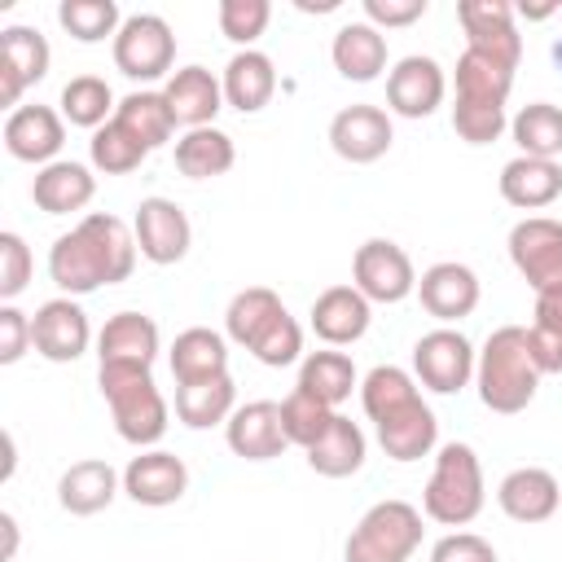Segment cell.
Returning <instances> with one entry per match:
<instances>
[{"label": "cell", "mask_w": 562, "mask_h": 562, "mask_svg": "<svg viewBox=\"0 0 562 562\" xmlns=\"http://www.w3.org/2000/svg\"><path fill=\"white\" fill-rule=\"evenodd\" d=\"M132 268H136V233L105 211L83 215L48 250V277L66 299L92 294L101 285H119L132 277Z\"/></svg>", "instance_id": "obj_1"}, {"label": "cell", "mask_w": 562, "mask_h": 562, "mask_svg": "<svg viewBox=\"0 0 562 562\" xmlns=\"http://www.w3.org/2000/svg\"><path fill=\"white\" fill-rule=\"evenodd\" d=\"M540 369L531 360V342H527V325H501L487 334L479 360H474V386L483 408L492 413H522L536 400L540 386Z\"/></svg>", "instance_id": "obj_2"}, {"label": "cell", "mask_w": 562, "mask_h": 562, "mask_svg": "<svg viewBox=\"0 0 562 562\" xmlns=\"http://www.w3.org/2000/svg\"><path fill=\"white\" fill-rule=\"evenodd\" d=\"M97 386L110 404L114 430L119 439L136 443V448H154L167 435V400L154 386L149 369L136 364H101L97 369Z\"/></svg>", "instance_id": "obj_3"}, {"label": "cell", "mask_w": 562, "mask_h": 562, "mask_svg": "<svg viewBox=\"0 0 562 562\" xmlns=\"http://www.w3.org/2000/svg\"><path fill=\"white\" fill-rule=\"evenodd\" d=\"M487 492H483V465L470 443H443L435 452V470L422 492V514L439 527H465L479 518Z\"/></svg>", "instance_id": "obj_4"}, {"label": "cell", "mask_w": 562, "mask_h": 562, "mask_svg": "<svg viewBox=\"0 0 562 562\" xmlns=\"http://www.w3.org/2000/svg\"><path fill=\"white\" fill-rule=\"evenodd\" d=\"M422 544V509L408 501H378L360 514L342 544V562H408Z\"/></svg>", "instance_id": "obj_5"}, {"label": "cell", "mask_w": 562, "mask_h": 562, "mask_svg": "<svg viewBox=\"0 0 562 562\" xmlns=\"http://www.w3.org/2000/svg\"><path fill=\"white\" fill-rule=\"evenodd\" d=\"M171 61H176V35L158 13L123 18V26L114 35V66L127 79H136V83L162 79L171 70Z\"/></svg>", "instance_id": "obj_6"}, {"label": "cell", "mask_w": 562, "mask_h": 562, "mask_svg": "<svg viewBox=\"0 0 562 562\" xmlns=\"http://www.w3.org/2000/svg\"><path fill=\"white\" fill-rule=\"evenodd\" d=\"M474 360H479V351L452 325H439V329L422 334L417 347H413V373L435 395H457L474 378Z\"/></svg>", "instance_id": "obj_7"}, {"label": "cell", "mask_w": 562, "mask_h": 562, "mask_svg": "<svg viewBox=\"0 0 562 562\" xmlns=\"http://www.w3.org/2000/svg\"><path fill=\"white\" fill-rule=\"evenodd\" d=\"M351 285L369 299V303H404L417 290V272L404 246H395L391 237H369L364 246H356L351 259Z\"/></svg>", "instance_id": "obj_8"}, {"label": "cell", "mask_w": 562, "mask_h": 562, "mask_svg": "<svg viewBox=\"0 0 562 562\" xmlns=\"http://www.w3.org/2000/svg\"><path fill=\"white\" fill-rule=\"evenodd\" d=\"M509 259L518 277L540 294L562 285V224L549 215H527L509 228Z\"/></svg>", "instance_id": "obj_9"}, {"label": "cell", "mask_w": 562, "mask_h": 562, "mask_svg": "<svg viewBox=\"0 0 562 562\" xmlns=\"http://www.w3.org/2000/svg\"><path fill=\"white\" fill-rule=\"evenodd\" d=\"M132 233H136V250L149 263H158V268L180 263L189 255V246H193L189 215L171 198H140L136 220H132Z\"/></svg>", "instance_id": "obj_10"}, {"label": "cell", "mask_w": 562, "mask_h": 562, "mask_svg": "<svg viewBox=\"0 0 562 562\" xmlns=\"http://www.w3.org/2000/svg\"><path fill=\"white\" fill-rule=\"evenodd\" d=\"M443 92H448L443 66L435 57H422V53L400 57L386 75V105L400 119H430L443 105Z\"/></svg>", "instance_id": "obj_11"}, {"label": "cell", "mask_w": 562, "mask_h": 562, "mask_svg": "<svg viewBox=\"0 0 562 562\" xmlns=\"http://www.w3.org/2000/svg\"><path fill=\"white\" fill-rule=\"evenodd\" d=\"M31 342H35V351H40L44 360H53V364L79 360V356L88 351V342H92L88 312H83L75 299H66V294L40 303L35 316H31Z\"/></svg>", "instance_id": "obj_12"}, {"label": "cell", "mask_w": 562, "mask_h": 562, "mask_svg": "<svg viewBox=\"0 0 562 562\" xmlns=\"http://www.w3.org/2000/svg\"><path fill=\"white\" fill-rule=\"evenodd\" d=\"M457 18L465 26V48H479L505 66L518 70L522 61V35L514 26V4L509 0H461Z\"/></svg>", "instance_id": "obj_13"}, {"label": "cell", "mask_w": 562, "mask_h": 562, "mask_svg": "<svg viewBox=\"0 0 562 562\" xmlns=\"http://www.w3.org/2000/svg\"><path fill=\"white\" fill-rule=\"evenodd\" d=\"M395 140V127H391V114L382 105H347L329 119V149L342 158V162H378Z\"/></svg>", "instance_id": "obj_14"}, {"label": "cell", "mask_w": 562, "mask_h": 562, "mask_svg": "<svg viewBox=\"0 0 562 562\" xmlns=\"http://www.w3.org/2000/svg\"><path fill=\"white\" fill-rule=\"evenodd\" d=\"M48 40L35 26H4L0 31V101L18 110L22 92L48 75Z\"/></svg>", "instance_id": "obj_15"}, {"label": "cell", "mask_w": 562, "mask_h": 562, "mask_svg": "<svg viewBox=\"0 0 562 562\" xmlns=\"http://www.w3.org/2000/svg\"><path fill=\"white\" fill-rule=\"evenodd\" d=\"M224 439L241 461H272L290 448L285 426H281V404L272 400H250L237 404L233 417L224 422Z\"/></svg>", "instance_id": "obj_16"}, {"label": "cell", "mask_w": 562, "mask_h": 562, "mask_svg": "<svg viewBox=\"0 0 562 562\" xmlns=\"http://www.w3.org/2000/svg\"><path fill=\"white\" fill-rule=\"evenodd\" d=\"M123 492H127L136 505H149V509L176 505V501L189 492V465H184L176 452L145 448L140 457L127 461V470H123Z\"/></svg>", "instance_id": "obj_17"}, {"label": "cell", "mask_w": 562, "mask_h": 562, "mask_svg": "<svg viewBox=\"0 0 562 562\" xmlns=\"http://www.w3.org/2000/svg\"><path fill=\"white\" fill-rule=\"evenodd\" d=\"M66 145V119L53 105H18L4 119V149L18 162H57V149Z\"/></svg>", "instance_id": "obj_18"}, {"label": "cell", "mask_w": 562, "mask_h": 562, "mask_svg": "<svg viewBox=\"0 0 562 562\" xmlns=\"http://www.w3.org/2000/svg\"><path fill=\"white\" fill-rule=\"evenodd\" d=\"M417 299L435 321L452 325V321H461V316H470L479 307V277H474L470 263H457V259L430 263L417 277Z\"/></svg>", "instance_id": "obj_19"}, {"label": "cell", "mask_w": 562, "mask_h": 562, "mask_svg": "<svg viewBox=\"0 0 562 562\" xmlns=\"http://www.w3.org/2000/svg\"><path fill=\"white\" fill-rule=\"evenodd\" d=\"M171 114H176V127L193 132V127H215V114L224 110V83L206 70V66H180L167 88H162Z\"/></svg>", "instance_id": "obj_20"}, {"label": "cell", "mask_w": 562, "mask_h": 562, "mask_svg": "<svg viewBox=\"0 0 562 562\" xmlns=\"http://www.w3.org/2000/svg\"><path fill=\"white\" fill-rule=\"evenodd\" d=\"M369 321H373V303L356 285H329L312 303V329L329 347H351L356 338H364Z\"/></svg>", "instance_id": "obj_21"}, {"label": "cell", "mask_w": 562, "mask_h": 562, "mask_svg": "<svg viewBox=\"0 0 562 562\" xmlns=\"http://www.w3.org/2000/svg\"><path fill=\"white\" fill-rule=\"evenodd\" d=\"M97 360L101 364H136L154 369L158 360V325L145 312H114L97 334Z\"/></svg>", "instance_id": "obj_22"}, {"label": "cell", "mask_w": 562, "mask_h": 562, "mask_svg": "<svg viewBox=\"0 0 562 562\" xmlns=\"http://www.w3.org/2000/svg\"><path fill=\"white\" fill-rule=\"evenodd\" d=\"M373 430H378V443H382V452L391 461H422L439 443V422H435V413H430V404L422 395L413 404L395 408L391 417L373 422Z\"/></svg>", "instance_id": "obj_23"}, {"label": "cell", "mask_w": 562, "mask_h": 562, "mask_svg": "<svg viewBox=\"0 0 562 562\" xmlns=\"http://www.w3.org/2000/svg\"><path fill=\"white\" fill-rule=\"evenodd\" d=\"M558 501H562V487L549 470L540 465H518L501 479L496 487V505L505 509V518L514 522H544L558 514Z\"/></svg>", "instance_id": "obj_24"}, {"label": "cell", "mask_w": 562, "mask_h": 562, "mask_svg": "<svg viewBox=\"0 0 562 562\" xmlns=\"http://www.w3.org/2000/svg\"><path fill=\"white\" fill-rule=\"evenodd\" d=\"M92 193H97V176L83 162H75V158H57V162L40 167L35 180H31V198H35V206L44 215L83 211L92 202Z\"/></svg>", "instance_id": "obj_25"}, {"label": "cell", "mask_w": 562, "mask_h": 562, "mask_svg": "<svg viewBox=\"0 0 562 562\" xmlns=\"http://www.w3.org/2000/svg\"><path fill=\"white\" fill-rule=\"evenodd\" d=\"M119 487H123V474H114L110 461L88 457V461H75L57 479V505L66 514H75V518H92V514H101L119 496Z\"/></svg>", "instance_id": "obj_26"}, {"label": "cell", "mask_w": 562, "mask_h": 562, "mask_svg": "<svg viewBox=\"0 0 562 562\" xmlns=\"http://www.w3.org/2000/svg\"><path fill=\"white\" fill-rule=\"evenodd\" d=\"M220 83H224V105H233L241 114H259L277 92V66H272L268 53L241 48V53L228 57Z\"/></svg>", "instance_id": "obj_27"}, {"label": "cell", "mask_w": 562, "mask_h": 562, "mask_svg": "<svg viewBox=\"0 0 562 562\" xmlns=\"http://www.w3.org/2000/svg\"><path fill=\"white\" fill-rule=\"evenodd\" d=\"M329 57H334V70L342 79L373 83L386 70V35L369 22H347V26H338V35L329 44Z\"/></svg>", "instance_id": "obj_28"}, {"label": "cell", "mask_w": 562, "mask_h": 562, "mask_svg": "<svg viewBox=\"0 0 562 562\" xmlns=\"http://www.w3.org/2000/svg\"><path fill=\"white\" fill-rule=\"evenodd\" d=\"M562 193V167L553 158H509L501 167V198L518 211H540Z\"/></svg>", "instance_id": "obj_29"}, {"label": "cell", "mask_w": 562, "mask_h": 562, "mask_svg": "<svg viewBox=\"0 0 562 562\" xmlns=\"http://www.w3.org/2000/svg\"><path fill=\"white\" fill-rule=\"evenodd\" d=\"M171 373H176V386L228 373V342H224V334H215L206 325H193V329L176 334V342H171Z\"/></svg>", "instance_id": "obj_30"}, {"label": "cell", "mask_w": 562, "mask_h": 562, "mask_svg": "<svg viewBox=\"0 0 562 562\" xmlns=\"http://www.w3.org/2000/svg\"><path fill=\"white\" fill-rule=\"evenodd\" d=\"M364 457H369V439H364V430H360L351 417H342V413H334L329 430L307 448V465H312L316 474H325V479H347V474H356V470L364 465Z\"/></svg>", "instance_id": "obj_31"}, {"label": "cell", "mask_w": 562, "mask_h": 562, "mask_svg": "<svg viewBox=\"0 0 562 562\" xmlns=\"http://www.w3.org/2000/svg\"><path fill=\"white\" fill-rule=\"evenodd\" d=\"M509 88H514V66H505L479 48H465L457 57V101L461 105H505Z\"/></svg>", "instance_id": "obj_32"}, {"label": "cell", "mask_w": 562, "mask_h": 562, "mask_svg": "<svg viewBox=\"0 0 562 562\" xmlns=\"http://www.w3.org/2000/svg\"><path fill=\"white\" fill-rule=\"evenodd\" d=\"M237 408V386L228 373L220 378H206V382H184L176 386V417L189 426V430H206V426H220L228 422Z\"/></svg>", "instance_id": "obj_33"}, {"label": "cell", "mask_w": 562, "mask_h": 562, "mask_svg": "<svg viewBox=\"0 0 562 562\" xmlns=\"http://www.w3.org/2000/svg\"><path fill=\"white\" fill-rule=\"evenodd\" d=\"M237 162V149H233V136L220 132V127H193L176 140V167L180 176L189 180H215L224 176L228 167Z\"/></svg>", "instance_id": "obj_34"}, {"label": "cell", "mask_w": 562, "mask_h": 562, "mask_svg": "<svg viewBox=\"0 0 562 562\" xmlns=\"http://www.w3.org/2000/svg\"><path fill=\"white\" fill-rule=\"evenodd\" d=\"M356 386H360V378H356V364H351L347 351H312L299 364V391L316 395L329 408H338L342 400H351Z\"/></svg>", "instance_id": "obj_35"}, {"label": "cell", "mask_w": 562, "mask_h": 562, "mask_svg": "<svg viewBox=\"0 0 562 562\" xmlns=\"http://www.w3.org/2000/svg\"><path fill=\"white\" fill-rule=\"evenodd\" d=\"M281 312H285V303H281L277 290H268V285H246V290L233 294V303H228V312H224V334H228L237 347H250Z\"/></svg>", "instance_id": "obj_36"}, {"label": "cell", "mask_w": 562, "mask_h": 562, "mask_svg": "<svg viewBox=\"0 0 562 562\" xmlns=\"http://www.w3.org/2000/svg\"><path fill=\"white\" fill-rule=\"evenodd\" d=\"M509 132H514L518 154H527V158H553L558 162V154H562V105L531 101V105H522L509 119Z\"/></svg>", "instance_id": "obj_37"}, {"label": "cell", "mask_w": 562, "mask_h": 562, "mask_svg": "<svg viewBox=\"0 0 562 562\" xmlns=\"http://www.w3.org/2000/svg\"><path fill=\"white\" fill-rule=\"evenodd\" d=\"M114 123H123L145 149L167 145L171 132H176V114H171L162 92H127L119 101V110H114Z\"/></svg>", "instance_id": "obj_38"}, {"label": "cell", "mask_w": 562, "mask_h": 562, "mask_svg": "<svg viewBox=\"0 0 562 562\" xmlns=\"http://www.w3.org/2000/svg\"><path fill=\"white\" fill-rule=\"evenodd\" d=\"M61 119L70 123V127H88V132H97V127H105L114 114L110 110H119L114 105V92H110V83L101 79V75H75L66 88H61Z\"/></svg>", "instance_id": "obj_39"}, {"label": "cell", "mask_w": 562, "mask_h": 562, "mask_svg": "<svg viewBox=\"0 0 562 562\" xmlns=\"http://www.w3.org/2000/svg\"><path fill=\"white\" fill-rule=\"evenodd\" d=\"M417 395H422V391H417L413 373H404L400 364H378V369H369L364 382H360V404H364V417H369V422L391 417L395 408L413 404Z\"/></svg>", "instance_id": "obj_40"}, {"label": "cell", "mask_w": 562, "mask_h": 562, "mask_svg": "<svg viewBox=\"0 0 562 562\" xmlns=\"http://www.w3.org/2000/svg\"><path fill=\"white\" fill-rule=\"evenodd\" d=\"M57 22L70 40L79 44H101L105 35L114 40L123 26V13L114 0H61L57 4Z\"/></svg>", "instance_id": "obj_41"}, {"label": "cell", "mask_w": 562, "mask_h": 562, "mask_svg": "<svg viewBox=\"0 0 562 562\" xmlns=\"http://www.w3.org/2000/svg\"><path fill=\"white\" fill-rule=\"evenodd\" d=\"M88 158H92V167L105 171V176H127V171H136V167L149 158V149H145L123 123L110 119L105 127L92 132V140H88Z\"/></svg>", "instance_id": "obj_42"}, {"label": "cell", "mask_w": 562, "mask_h": 562, "mask_svg": "<svg viewBox=\"0 0 562 562\" xmlns=\"http://www.w3.org/2000/svg\"><path fill=\"white\" fill-rule=\"evenodd\" d=\"M334 413H338V408H329V404H321L316 395H307V391L294 386V391L281 400V426H285V439L299 443V448L307 452V448L329 430Z\"/></svg>", "instance_id": "obj_43"}, {"label": "cell", "mask_w": 562, "mask_h": 562, "mask_svg": "<svg viewBox=\"0 0 562 562\" xmlns=\"http://www.w3.org/2000/svg\"><path fill=\"white\" fill-rule=\"evenodd\" d=\"M246 351H250L259 364H268V369H285V364H294V360L303 356V329H299V321H294L290 312H281Z\"/></svg>", "instance_id": "obj_44"}, {"label": "cell", "mask_w": 562, "mask_h": 562, "mask_svg": "<svg viewBox=\"0 0 562 562\" xmlns=\"http://www.w3.org/2000/svg\"><path fill=\"white\" fill-rule=\"evenodd\" d=\"M215 18H220V35L224 40L250 48L268 31V22H272V4L268 0H220Z\"/></svg>", "instance_id": "obj_45"}, {"label": "cell", "mask_w": 562, "mask_h": 562, "mask_svg": "<svg viewBox=\"0 0 562 562\" xmlns=\"http://www.w3.org/2000/svg\"><path fill=\"white\" fill-rule=\"evenodd\" d=\"M505 127H509L505 105H461V101L452 105V132L465 145H492Z\"/></svg>", "instance_id": "obj_46"}, {"label": "cell", "mask_w": 562, "mask_h": 562, "mask_svg": "<svg viewBox=\"0 0 562 562\" xmlns=\"http://www.w3.org/2000/svg\"><path fill=\"white\" fill-rule=\"evenodd\" d=\"M31 268H35L31 246L22 241V233L4 228V233H0V299H4V303H13V299L26 290Z\"/></svg>", "instance_id": "obj_47"}, {"label": "cell", "mask_w": 562, "mask_h": 562, "mask_svg": "<svg viewBox=\"0 0 562 562\" xmlns=\"http://www.w3.org/2000/svg\"><path fill=\"white\" fill-rule=\"evenodd\" d=\"M31 347V316L13 303H0V364H18Z\"/></svg>", "instance_id": "obj_48"}, {"label": "cell", "mask_w": 562, "mask_h": 562, "mask_svg": "<svg viewBox=\"0 0 562 562\" xmlns=\"http://www.w3.org/2000/svg\"><path fill=\"white\" fill-rule=\"evenodd\" d=\"M430 562H501V558H496V549H492L483 536H474V531H452V536L435 540Z\"/></svg>", "instance_id": "obj_49"}, {"label": "cell", "mask_w": 562, "mask_h": 562, "mask_svg": "<svg viewBox=\"0 0 562 562\" xmlns=\"http://www.w3.org/2000/svg\"><path fill=\"white\" fill-rule=\"evenodd\" d=\"M426 0H364V22L369 26H413L417 18H426Z\"/></svg>", "instance_id": "obj_50"}, {"label": "cell", "mask_w": 562, "mask_h": 562, "mask_svg": "<svg viewBox=\"0 0 562 562\" xmlns=\"http://www.w3.org/2000/svg\"><path fill=\"white\" fill-rule=\"evenodd\" d=\"M531 329L562 338V285H558V290H540V294H536V321H531Z\"/></svg>", "instance_id": "obj_51"}, {"label": "cell", "mask_w": 562, "mask_h": 562, "mask_svg": "<svg viewBox=\"0 0 562 562\" xmlns=\"http://www.w3.org/2000/svg\"><path fill=\"white\" fill-rule=\"evenodd\" d=\"M0 527H4V562H13V553H18V518L13 514H0Z\"/></svg>", "instance_id": "obj_52"}, {"label": "cell", "mask_w": 562, "mask_h": 562, "mask_svg": "<svg viewBox=\"0 0 562 562\" xmlns=\"http://www.w3.org/2000/svg\"><path fill=\"white\" fill-rule=\"evenodd\" d=\"M553 66H558V70H562V35H558V40H553Z\"/></svg>", "instance_id": "obj_53"}]
</instances>
